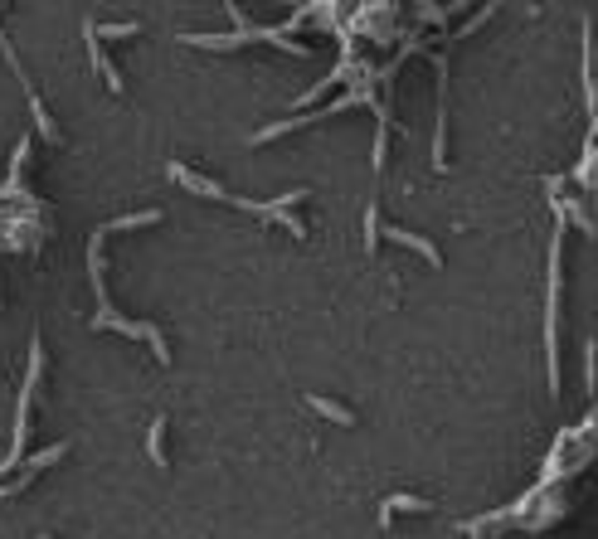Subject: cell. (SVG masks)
<instances>
[{
  "instance_id": "obj_7",
  "label": "cell",
  "mask_w": 598,
  "mask_h": 539,
  "mask_svg": "<svg viewBox=\"0 0 598 539\" xmlns=\"http://www.w3.org/2000/svg\"><path fill=\"white\" fill-rule=\"evenodd\" d=\"M385 238H389V243H404V248H414V253H419V258H428V263H433V267H438V263H443V253H438V248H433V243H428V238L409 234V229H395V224H389V229H385Z\"/></svg>"
},
{
  "instance_id": "obj_6",
  "label": "cell",
  "mask_w": 598,
  "mask_h": 539,
  "mask_svg": "<svg viewBox=\"0 0 598 539\" xmlns=\"http://www.w3.org/2000/svg\"><path fill=\"white\" fill-rule=\"evenodd\" d=\"M560 267V238H554V253H550V273ZM554 297H560V273L550 277V306H554ZM545 345H550V393H560V365H554V311H550V321H545Z\"/></svg>"
},
{
  "instance_id": "obj_10",
  "label": "cell",
  "mask_w": 598,
  "mask_h": 539,
  "mask_svg": "<svg viewBox=\"0 0 598 539\" xmlns=\"http://www.w3.org/2000/svg\"><path fill=\"white\" fill-rule=\"evenodd\" d=\"M307 403H312L322 418H331V423H341V428H355V413L346 408V403H336V399H326V393H307Z\"/></svg>"
},
{
  "instance_id": "obj_2",
  "label": "cell",
  "mask_w": 598,
  "mask_h": 539,
  "mask_svg": "<svg viewBox=\"0 0 598 539\" xmlns=\"http://www.w3.org/2000/svg\"><path fill=\"white\" fill-rule=\"evenodd\" d=\"M92 330H122V336H141L151 345V355L161 360V365H171V350H166V336H161V326H147V321H122V316H112V306L108 311H98L92 316Z\"/></svg>"
},
{
  "instance_id": "obj_1",
  "label": "cell",
  "mask_w": 598,
  "mask_h": 539,
  "mask_svg": "<svg viewBox=\"0 0 598 539\" xmlns=\"http://www.w3.org/2000/svg\"><path fill=\"white\" fill-rule=\"evenodd\" d=\"M0 54H5L10 74H15V78H20V88H25V102H29V117H35L39 137H44V141H54V147H59V141H64V131H59V127H54V117H49V107H44V102H39V92H35V78H29V74H25V64H20L15 44H10V39H5V35H0Z\"/></svg>"
},
{
  "instance_id": "obj_14",
  "label": "cell",
  "mask_w": 598,
  "mask_h": 539,
  "mask_svg": "<svg viewBox=\"0 0 598 539\" xmlns=\"http://www.w3.org/2000/svg\"><path fill=\"white\" fill-rule=\"evenodd\" d=\"M39 539H44V535H39Z\"/></svg>"
},
{
  "instance_id": "obj_8",
  "label": "cell",
  "mask_w": 598,
  "mask_h": 539,
  "mask_svg": "<svg viewBox=\"0 0 598 539\" xmlns=\"http://www.w3.org/2000/svg\"><path fill=\"white\" fill-rule=\"evenodd\" d=\"M147 457H151V466H161V472L171 466V457H166V413H161V418H151V432H147Z\"/></svg>"
},
{
  "instance_id": "obj_13",
  "label": "cell",
  "mask_w": 598,
  "mask_h": 539,
  "mask_svg": "<svg viewBox=\"0 0 598 539\" xmlns=\"http://www.w3.org/2000/svg\"><path fill=\"white\" fill-rule=\"evenodd\" d=\"M132 35H141L137 20H127V25H98V39H132Z\"/></svg>"
},
{
  "instance_id": "obj_5",
  "label": "cell",
  "mask_w": 598,
  "mask_h": 539,
  "mask_svg": "<svg viewBox=\"0 0 598 539\" xmlns=\"http://www.w3.org/2000/svg\"><path fill=\"white\" fill-rule=\"evenodd\" d=\"M84 44H88V59H92V68H98V74L108 78V92H117V98H122V68L112 64L108 54H102V44H98V25H92V20H84Z\"/></svg>"
},
{
  "instance_id": "obj_3",
  "label": "cell",
  "mask_w": 598,
  "mask_h": 539,
  "mask_svg": "<svg viewBox=\"0 0 598 539\" xmlns=\"http://www.w3.org/2000/svg\"><path fill=\"white\" fill-rule=\"evenodd\" d=\"M64 457H68V442H54L49 452H35V457H25V462H20V476L0 481V495H20V491H25V486L39 476V472H44V466H54V462H64Z\"/></svg>"
},
{
  "instance_id": "obj_12",
  "label": "cell",
  "mask_w": 598,
  "mask_h": 539,
  "mask_svg": "<svg viewBox=\"0 0 598 539\" xmlns=\"http://www.w3.org/2000/svg\"><path fill=\"white\" fill-rule=\"evenodd\" d=\"M379 238H385V229H379V210L370 204V210H365V253H375Z\"/></svg>"
},
{
  "instance_id": "obj_4",
  "label": "cell",
  "mask_w": 598,
  "mask_h": 539,
  "mask_svg": "<svg viewBox=\"0 0 598 539\" xmlns=\"http://www.w3.org/2000/svg\"><path fill=\"white\" fill-rule=\"evenodd\" d=\"M171 180H175V185H185L190 194H200V200H219V204H229V200H234V194L224 190L219 180H204V175H195L190 165H180V161H171Z\"/></svg>"
},
{
  "instance_id": "obj_11",
  "label": "cell",
  "mask_w": 598,
  "mask_h": 539,
  "mask_svg": "<svg viewBox=\"0 0 598 539\" xmlns=\"http://www.w3.org/2000/svg\"><path fill=\"white\" fill-rule=\"evenodd\" d=\"M147 224H161V210L127 214V219H112V224H102V229H108V234H122V229H147Z\"/></svg>"
},
{
  "instance_id": "obj_9",
  "label": "cell",
  "mask_w": 598,
  "mask_h": 539,
  "mask_svg": "<svg viewBox=\"0 0 598 539\" xmlns=\"http://www.w3.org/2000/svg\"><path fill=\"white\" fill-rule=\"evenodd\" d=\"M395 511H404V515H419V511H433V501H424V495H389L385 501V511H379V525H389L395 520Z\"/></svg>"
}]
</instances>
